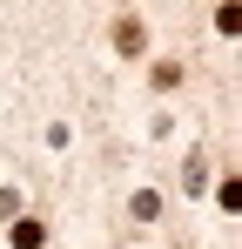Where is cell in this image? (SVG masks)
Here are the masks:
<instances>
[{
  "label": "cell",
  "mask_w": 242,
  "mask_h": 249,
  "mask_svg": "<svg viewBox=\"0 0 242 249\" xmlns=\"http://www.w3.org/2000/svg\"><path fill=\"white\" fill-rule=\"evenodd\" d=\"M141 41H148L141 20H121V27H115V47H121V54H141Z\"/></svg>",
  "instance_id": "cell-1"
},
{
  "label": "cell",
  "mask_w": 242,
  "mask_h": 249,
  "mask_svg": "<svg viewBox=\"0 0 242 249\" xmlns=\"http://www.w3.org/2000/svg\"><path fill=\"white\" fill-rule=\"evenodd\" d=\"M40 236H47L40 222H14V243H20V249H40Z\"/></svg>",
  "instance_id": "cell-2"
}]
</instances>
